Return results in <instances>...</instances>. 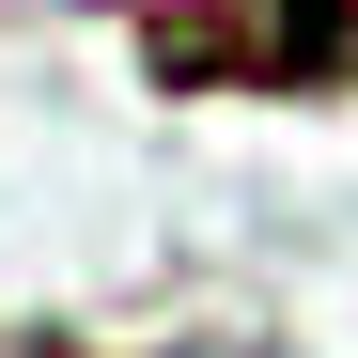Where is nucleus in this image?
Instances as JSON below:
<instances>
[{"mask_svg": "<svg viewBox=\"0 0 358 358\" xmlns=\"http://www.w3.org/2000/svg\"><path fill=\"white\" fill-rule=\"evenodd\" d=\"M187 358H265V343H187Z\"/></svg>", "mask_w": 358, "mask_h": 358, "instance_id": "f03ea898", "label": "nucleus"}, {"mask_svg": "<svg viewBox=\"0 0 358 358\" xmlns=\"http://www.w3.org/2000/svg\"><path fill=\"white\" fill-rule=\"evenodd\" d=\"M141 63L171 94H218V78H265V94H312L358 63V0H250V16H156Z\"/></svg>", "mask_w": 358, "mask_h": 358, "instance_id": "f257e3e1", "label": "nucleus"}]
</instances>
